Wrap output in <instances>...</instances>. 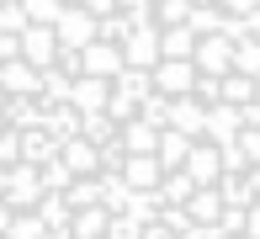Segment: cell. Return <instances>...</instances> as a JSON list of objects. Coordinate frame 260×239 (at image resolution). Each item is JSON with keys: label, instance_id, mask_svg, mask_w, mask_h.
<instances>
[{"label": "cell", "instance_id": "obj_31", "mask_svg": "<svg viewBox=\"0 0 260 239\" xmlns=\"http://www.w3.org/2000/svg\"><path fill=\"white\" fill-rule=\"evenodd\" d=\"M127 218H133V223H154V213H159V197H154V191H127Z\"/></svg>", "mask_w": 260, "mask_h": 239}, {"label": "cell", "instance_id": "obj_47", "mask_svg": "<svg viewBox=\"0 0 260 239\" xmlns=\"http://www.w3.org/2000/svg\"><path fill=\"white\" fill-rule=\"evenodd\" d=\"M244 186H250V197H260V165H250V170H244Z\"/></svg>", "mask_w": 260, "mask_h": 239}, {"label": "cell", "instance_id": "obj_14", "mask_svg": "<svg viewBox=\"0 0 260 239\" xmlns=\"http://www.w3.org/2000/svg\"><path fill=\"white\" fill-rule=\"evenodd\" d=\"M117 175H122V181L133 186V191H154L165 170H159V160H154V154H127V160H122V170H117Z\"/></svg>", "mask_w": 260, "mask_h": 239}, {"label": "cell", "instance_id": "obj_13", "mask_svg": "<svg viewBox=\"0 0 260 239\" xmlns=\"http://www.w3.org/2000/svg\"><path fill=\"white\" fill-rule=\"evenodd\" d=\"M0 96H38V69L27 58H6L0 64Z\"/></svg>", "mask_w": 260, "mask_h": 239}, {"label": "cell", "instance_id": "obj_28", "mask_svg": "<svg viewBox=\"0 0 260 239\" xmlns=\"http://www.w3.org/2000/svg\"><path fill=\"white\" fill-rule=\"evenodd\" d=\"M80 138H85V143H96V149H101L106 138H117V123H112L106 112H80Z\"/></svg>", "mask_w": 260, "mask_h": 239}, {"label": "cell", "instance_id": "obj_5", "mask_svg": "<svg viewBox=\"0 0 260 239\" xmlns=\"http://www.w3.org/2000/svg\"><path fill=\"white\" fill-rule=\"evenodd\" d=\"M229 64H234V43L229 38H197V48H191V69L197 75H229Z\"/></svg>", "mask_w": 260, "mask_h": 239}, {"label": "cell", "instance_id": "obj_20", "mask_svg": "<svg viewBox=\"0 0 260 239\" xmlns=\"http://www.w3.org/2000/svg\"><path fill=\"white\" fill-rule=\"evenodd\" d=\"M32 213L43 218V229H69V218H75V207L64 202V191H43Z\"/></svg>", "mask_w": 260, "mask_h": 239}, {"label": "cell", "instance_id": "obj_9", "mask_svg": "<svg viewBox=\"0 0 260 239\" xmlns=\"http://www.w3.org/2000/svg\"><path fill=\"white\" fill-rule=\"evenodd\" d=\"M106 96H112V80H96V75L69 80V106L75 112H106Z\"/></svg>", "mask_w": 260, "mask_h": 239}, {"label": "cell", "instance_id": "obj_6", "mask_svg": "<svg viewBox=\"0 0 260 239\" xmlns=\"http://www.w3.org/2000/svg\"><path fill=\"white\" fill-rule=\"evenodd\" d=\"M191 80H197V69L186 64V58H159V64L149 69V85H154L159 96H170V101L191 91Z\"/></svg>", "mask_w": 260, "mask_h": 239}, {"label": "cell", "instance_id": "obj_37", "mask_svg": "<svg viewBox=\"0 0 260 239\" xmlns=\"http://www.w3.org/2000/svg\"><path fill=\"white\" fill-rule=\"evenodd\" d=\"M186 96H191L197 106H218V101H223V96H218V75H197Z\"/></svg>", "mask_w": 260, "mask_h": 239}, {"label": "cell", "instance_id": "obj_35", "mask_svg": "<svg viewBox=\"0 0 260 239\" xmlns=\"http://www.w3.org/2000/svg\"><path fill=\"white\" fill-rule=\"evenodd\" d=\"M117 16H122L127 27H149V21H154V0H117Z\"/></svg>", "mask_w": 260, "mask_h": 239}, {"label": "cell", "instance_id": "obj_18", "mask_svg": "<svg viewBox=\"0 0 260 239\" xmlns=\"http://www.w3.org/2000/svg\"><path fill=\"white\" fill-rule=\"evenodd\" d=\"M154 128L144 123V117H127V123H117V143H122L127 154H154Z\"/></svg>", "mask_w": 260, "mask_h": 239}, {"label": "cell", "instance_id": "obj_51", "mask_svg": "<svg viewBox=\"0 0 260 239\" xmlns=\"http://www.w3.org/2000/svg\"><path fill=\"white\" fill-rule=\"evenodd\" d=\"M58 6H75V0H58Z\"/></svg>", "mask_w": 260, "mask_h": 239}, {"label": "cell", "instance_id": "obj_24", "mask_svg": "<svg viewBox=\"0 0 260 239\" xmlns=\"http://www.w3.org/2000/svg\"><path fill=\"white\" fill-rule=\"evenodd\" d=\"M186 27H191L197 38H212V32H223V27H229V11H223V6H191Z\"/></svg>", "mask_w": 260, "mask_h": 239}, {"label": "cell", "instance_id": "obj_39", "mask_svg": "<svg viewBox=\"0 0 260 239\" xmlns=\"http://www.w3.org/2000/svg\"><path fill=\"white\" fill-rule=\"evenodd\" d=\"M127 32H133V27H127V21L117 16V11H112V16H101V21H96V38H101V43H117V48H122V38H127Z\"/></svg>", "mask_w": 260, "mask_h": 239}, {"label": "cell", "instance_id": "obj_26", "mask_svg": "<svg viewBox=\"0 0 260 239\" xmlns=\"http://www.w3.org/2000/svg\"><path fill=\"white\" fill-rule=\"evenodd\" d=\"M106 218H112L106 207H80L75 218H69V234H75V239H101L106 234Z\"/></svg>", "mask_w": 260, "mask_h": 239}, {"label": "cell", "instance_id": "obj_15", "mask_svg": "<svg viewBox=\"0 0 260 239\" xmlns=\"http://www.w3.org/2000/svg\"><path fill=\"white\" fill-rule=\"evenodd\" d=\"M53 154H58V143L43 133V128H21L16 133V160L21 165H48Z\"/></svg>", "mask_w": 260, "mask_h": 239}, {"label": "cell", "instance_id": "obj_8", "mask_svg": "<svg viewBox=\"0 0 260 239\" xmlns=\"http://www.w3.org/2000/svg\"><path fill=\"white\" fill-rule=\"evenodd\" d=\"M16 48H21V58H27L32 69H48L53 58H58V38H53V27H27L16 38Z\"/></svg>", "mask_w": 260, "mask_h": 239}, {"label": "cell", "instance_id": "obj_36", "mask_svg": "<svg viewBox=\"0 0 260 239\" xmlns=\"http://www.w3.org/2000/svg\"><path fill=\"white\" fill-rule=\"evenodd\" d=\"M21 11H27V21H32V27H53L64 6H58V0H21Z\"/></svg>", "mask_w": 260, "mask_h": 239}, {"label": "cell", "instance_id": "obj_17", "mask_svg": "<svg viewBox=\"0 0 260 239\" xmlns=\"http://www.w3.org/2000/svg\"><path fill=\"white\" fill-rule=\"evenodd\" d=\"M186 149H191V138H186V133L159 128V138H154V160H159V170H181V165H186Z\"/></svg>", "mask_w": 260, "mask_h": 239}, {"label": "cell", "instance_id": "obj_29", "mask_svg": "<svg viewBox=\"0 0 260 239\" xmlns=\"http://www.w3.org/2000/svg\"><path fill=\"white\" fill-rule=\"evenodd\" d=\"M138 117H144V123L154 128V133H159V128H170V96H159V91H149L144 101H138Z\"/></svg>", "mask_w": 260, "mask_h": 239}, {"label": "cell", "instance_id": "obj_46", "mask_svg": "<svg viewBox=\"0 0 260 239\" xmlns=\"http://www.w3.org/2000/svg\"><path fill=\"white\" fill-rule=\"evenodd\" d=\"M138 239H175V234L165 229V223H144V234H138Z\"/></svg>", "mask_w": 260, "mask_h": 239}, {"label": "cell", "instance_id": "obj_33", "mask_svg": "<svg viewBox=\"0 0 260 239\" xmlns=\"http://www.w3.org/2000/svg\"><path fill=\"white\" fill-rule=\"evenodd\" d=\"M38 181H43V191H64L69 181H75V175H69V165L58 160V154H53L48 165H38Z\"/></svg>", "mask_w": 260, "mask_h": 239}, {"label": "cell", "instance_id": "obj_1", "mask_svg": "<svg viewBox=\"0 0 260 239\" xmlns=\"http://www.w3.org/2000/svg\"><path fill=\"white\" fill-rule=\"evenodd\" d=\"M43 197V181H38V165H6V186H0V202H6L11 213H32Z\"/></svg>", "mask_w": 260, "mask_h": 239}, {"label": "cell", "instance_id": "obj_43", "mask_svg": "<svg viewBox=\"0 0 260 239\" xmlns=\"http://www.w3.org/2000/svg\"><path fill=\"white\" fill-rule=\"evenodd\" d=\"M75 6H80V11H90V16L101 21V16H112V11H117V0H75Z\"/></svg>", "mask_w": 260, "mask_h": 239}, {"label": "cell", "instance_id": "obj_3", "mask_svg": "<svg viewBox=\"0 0 260 239\" xmlns=\"http://www.w3.org/2000/svg\"><path fill=\"white\" fill-rule=\"evenodd\" d=\"M159 64V27H133L122 38V69H154Z\"/></svg>", "mask_w": 260, "mask_h": 239}, {"label": "cell", "instance_id": "obj_44", "mask_svg": "<svg viewBox=\"0 0 260 239\" xmlns=\"http://www.w3.org/2000/svg\"><path fill=\"white\" fill-rule=\"evenodd\" d=\"M218 6H223V11H229V16H250V11L260 6V0H218Z\"/></svg>", "mask_w": 260, "mask_h": 239}, {"label": "cell", "instance_id": "obj_21", "mask_svg": "<svg viewBox=\"0 0 260 239\" xmlns=\"http://www.w3.org/2000/svg\"><path fill=\"white\" fill-rule=\"evenodd\" d=\"M218 213H223V197L212 186H197L191 197H186V218L191 223H218Z\"/></svg>", "mask_w": 260, "mask_h": 239}, {"label": "cell", "instance_id": "obj_50", "mask_svg": "<svg viewBox=\"0 0 260 239\" xmlns=\"http://www.w3.org/2000/svg\"><path fill=\"white\" fill-rule=\"evenodd\" d=\"M255 101H260V75H255Z\"/></svg>", "mask_w": 260, "mask_h": 239}, {"label": "cell", "instance_id": "obj_49", "mask_svg": "<svg viewBox=\"0 0 260 239\" xmlns=\"http://www.w3.org/2000/svg\"><path fill=\"white\" fill-rule=\"evenodd\" d=\"M191 6H218V0H191Z\"/></svg>", "mask_w": 260, "mask_h": 239}, {"label": "cell", "instance_id": "obj_2", "mask_svg": "<svg viewBox=\"0 0 260 239\" xmlns=\"http://www.w3.org/2000/svg\"><path fill=\"white\" fill-rule=\"evenodd\" d=\"M53 38H58V48L80 53L85 43H96V16L80 11V6H64V11H58V21H53Z\"/></svg>", "mask_w": 260, "mask_h": 239}, {"label": "cell", "instance_id": "obj_10", "mask_svg": "<svg viewBox=\"0 0 260 239\" xmlns=\"http://www.w3.org/2000/svg\"><path fill=\"white\" fill-rule=\"evenodd\" d=\"M202 138L212 143V149H229L234 138H239V112L234 106H207V123H202Z\"/></svg>", "mask_w": 260, "mask_h": 239}, {"label": "cell", "instance_id": "obj_12", "mask_svg": "<svg viewBox=\"0 0 260 239\" xmlns=\"http://www.w3.org/2000/svg\"><path fill=\"white\" fill-rule=\"evenodd\" d=\"M58 160L69 165V175H101V154H96V143H85V138H64L58 143Z\"/></svg>", "mask_w": 260, "mask_h": 239}, {"label": "cell", "instance_id": "obj_34", "mask_svg": "<svg viewBox=\"0 0 260 239\" xmlns=\"http://www.w3.org/2000/svg\"><path fill=\"white\" fill-rule=\"evenodd\" d=\"M229 69H239V75H260V43H255V38L234 43V64H229Z\"/></svg>", "mask_w": 260, "mask_h": 239}, {"label": "cell", "instance_id": "obj_48", "mask_svg": "<svg viewBox=\"0 0 260 239\" xmlns=\"http://www.w3.org/2000/svg\"><path fill=\"white\" fill-rule=\"evenodd\" d=\"M43 239H75V234H69V229H48V234H43Z\"/></svg>", "mask_w": 260, "mask_h": 239}, {"label": "cell", "instance_id": "obj_19", "mask_svg": "<svg viewBox=\"0 0 260 239\" xmlns=\"http://www.w3.org/2000/svg\"><path fill=\"white\" fill-rule=\"evenodd\" d=\"M218 96H223V106H250L255 101V75H239V69L218 75Z\"/></svg>", "mask_w": 260, "mask_h": 239}, {"label": "cell", "instance_id": "obj_4", "mask_svg": "<svg viewBox=\"0 0 260 239\" xmlns=\"http://www.w3.org/2000/svg\"><path fill=\"white\" fill-rule=\"evenodd\" d=\"M80 75H96V80H117L122 75V48L117 43H85L80 48Z\"/></svg>", "mask_w": 260, "mask_h": 239}, {"label": "cell", "instance_id": "obj_23", "mask_svg": "<svg viewBox=\"0 0 260 239\" xmlns=\"http://www.w3.org/2000/svg\"><path fill=\"white\" fill-rule=\"evenodd\" d=\"M64 202L69 207H101V175H75V181L64 186Z\"/></svg>", "mask_w": 260, "mask_h": 239}, {"label": "cell", "instance_id": "obj_45", "mask_svg": "<svg viewBox=\"0 0 260 239\" xmlns=\"http://www.w3.org/2000/svg\"><path fill=\"white\" fill-rule=\"evenodd\" d=\"M239 21H244V38H255V43H260V6L250 11V16H239Z\"/></svg>", "mask_w": 260, "mask_h": 239}, {"label": "cell", "instance_id": "obj_11", "mask_svg": "<svg viewBox=\"0 0 260 239\" xmlns=\"http://www.w3.org/2000/svg\"><path fill=\"white\" fill-rule=\"evenodd\" d=\"M43 106V101H38ZM43 133H48L53 143H64V138H80V112H75V106H69V101H53V106H43Z\"/></svg>", "mask_w": 260, "mask_h": 239}, {"label": "cell", "instance_id": "obj_40", "mask_svg": "<svg viewBox=\"0 0 260 239\" xmlns=\"http://www.w3.org/2000/svg\"><path fill=\"white\" fill-rule=\"evenodd\" d=\"M234 149L244 154L250 165H260V128H239V138H234Z\"/></svg>", "mask_w": 260, "mask_h": 239}, {"label": "cell", "instance_id": "obj_16", "mask_svg": "<svg viewBox=\"0 0 260 239\" xmlns=\"http://www.w3.org/2000/svg\"><path fill=\"white\" fill-rule=\"evenodd\" d=\"M202 123H207V106H197L191 96H175L170 101V128L186 138H202Z\"/></svg>", "mask_w": 260, "mask_h": 239}, {"label": "cell", "instance_id": "obj_41", "mask_svg": "<svg viewBox=\"0 0 260 239\" xmlns=\"http://www.w3.org/2000/svg\"><path fill=\"white\" fill-rule=\"evenodd\" d=\"M175 239H229V234L218 223H186V234H175Z\"/></svg>", "mask_w": 260, "mask_h": 239}, {"label": "cell", "instance_id": "obj_38", "mask_svg": "<svg viewBox=\"0 0 260 239\" xmlns=\"http://www.w3.org/2000/svg\"><path fill=\"white\" fill-rule=\"evenodd\" d=\"M138 234H144V223H133L127 213H112V218H106V234H101V239H138Z\"/></svg>", "mask_w": 260, "mask_h": 239}, {"label": "cell", "instance_id": "obj_30", "mask_svg": "<svg viewBox=\"0 0 260 239\" xmlns=\"http://www.w3.org/2000/svg\"><path fill=\"white\" fill-rule=\"evenodd\" d=\"M43 234H48V229H43L38 213H11V223H6L0 239H43Z\"/></svg>", "mask_w": 260, "mask_h": 239}, {"label": "cell", "instance_id": "obj_7", "mask_svg": "<svg viewBox=\"0 0 260 239\" xmlns=\"http://www.w3.org/2000/svg\"><path fill=\"white\" fill-rule=\"evenodd\" d=\"M186 175H191V186H212L223 175V165H218V149H212L207 138H191V149H186V165H181Z\"/></svg>", "mask_w": 260, "mask_h": 239}, {"label": "cell", "instance_id": "obj_25", "mask_svg": "<svg viewBox=\"0 0 260 239\" xmlns=\"http://www.w3.org/2000/svg\"><path fill=\"white\" fill-rule=\"evenodd\" d=\"M191 175H186V170H165L159 175V186H154V197L159 202H175V207H186V197H191Z\"/></svg>", "mask_w": 260, "mask_h": 239}, {"label": "cell", "instance_id": "obj_42", "mask_svg": "<svg viewBox=\"0 0 260 239\" xmlns=\"http://www.w3.org/2000/svg\"><path fill=\"white\" fill-rule=\"evenodd\" d=\"M244 239H260V197L244 207Z\"/></svg>", "mask_w": 260, "mask_h": 239}, {"label": "cell", "instance_id": "obj_27", "mask_svg": "<svg viewBox=\"0 0 260 239\" xmlns=\"http://www.w3.org/2000/svg\"><path fill=\"white\" fill-rule=\"evenodd\" d=\"M149 91H154V85H149V69H122V75L112 80V96H127V101H133V106L144 101Z\"/></svg>", "mask_w": 260, "mask_h": 239}, {"label": "cell", "instance_id": "obj_32", "mask_svg": "<svg viewBox=\"0 0 260 239\" xmlns=\"http://www.w3.org/2000/svg\"><path fill=\"white\" fill-rule=\"evenodd\" d=\"M191 0H154V27H186Z\"/></svg>", "mask_w": 260, "mask_h": 239}, {"label": "cell", "instance_id": "obj_22", "mask_svg": "<svg viewBox=\"0 0 260 239\" xmlns=\"http://www.w3.org/2000/svg\"><path fill=\"white\" fill-rule=\"evenodd\" d=\"M191 48H197L191 27H159V58H186L191 64Z\"/></svg>", "mask_w": 260, "mask_h": 239}]
</instances>
